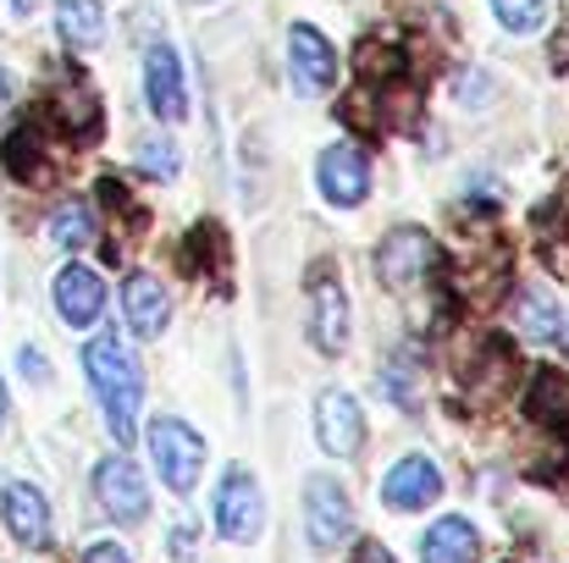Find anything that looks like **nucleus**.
Masks as SVG:
<instances>
[{
  "label": "nucleus",
  "instance_id": "obj_16",
  "mask_svg": "<svg viewBox=\"0 0 569 563\" xmlns=\"http://www.w3.org/2000/svg\"><path fill=\"white\" fill-rule=\"evenodd\" d=\"M476 553H481V536H476V525L459 520V514H442V520L420 536V563H476Z\"/></svg>",
  "mask_w": 569,
  "mask_h": 563
},
{
  "label": "nucleus",
  "instance_id": "obj_3",
  "mask_svg": "<svg viewBox=\"0 0 569 563\" xmlns=\"http://www.w3.org/2000/svg\"><path fill=\"white\" fill-rule=\"evenodd\" d=\"M150 459H156V475L178 492V497H189L193 486H199V470H204V436L183 425V420H172V414H161L156 425H150Z\"/></svg>",
  "mask_w": 569,
  "mask_h": 563
},
{
  "label": "nucleus",
  "instance_id": "obj_23",
  "mask_svg": "<svg viewBox=\"0 0 569 563\" xmlns=\"http://www.w3.org/2000/svg\"><path fill=\"white\" fill-rule=\"evenodd\" d=\"M492 11H498V22H503L509 33H531V28H542L548 0H492Z\"/></svg>",
  "mask_w": 569,
  "mask_h": 563
},
{
  "label": "nucleus",
  "instance_id": "obj_13",
  "mask_svg": "<svg viewBox=\"0 0 569 563\" xmlns=\"http://www.w3.org/2000/svg\"><path fill=\"white\" fill-rule=\"evenodd\" d=\"M0 520H6V531H11L22 547H44V542H50V503H44V492L28 486V481H11V486L0 492Z\"/></svg>",
  "mask_w": 569,
  "mask_h": 563
},
{
  "label": "nucleus",
  "instance_id": "obj_12",
  "mask_svg": "<svg viewBox=\"0 0 569 563\" xmlns=\"http://www.w3.org/2000/svg\"><path fill=\"white\" fill-rule=\"evenodd\" d=\"M321 193H327L338 210L366 204V193H371V161H366L355 144H332V150H321Z\"/></svg>",
  "mask_w": 569,
  "mask_h": 563
},
{
  "label": "nucleus",
  "instance_id": "obj_7",
  "mask_svg": "<svg viewBox=\"0 0 569 563\" xmlns=\"http://www.w3.org/2000/svg\"><path fill=\"white\" fill-rule=\"evenodd\" d=\"M288 78H293V94H305V100H321L332 89L338 56L321 39V28H310V22H293L288 28Z\"/></svg>",
  "mask_w": 569,
  "mask_h": 563
},
{
  "label": "nucleus",
  "instance_id": "obj_30",
  "mask_svg": "<svg viewBox=\"0 0 569 563\" xmlns=\"http://www.w3.org/2000/svg\"><path fill=\"white\" fill-rule=\"evenodd\" d=\"M0 420H6V386H0Z\"/></svg>",
  "mask_w": 569,
  "mask_h": 563
},
{
  "label": "nucleus",
  "instance_id": "obj_24",
  "mask_svg": "<svg viewBox=\"0 0 569 563\" xmlns=\"http://www.w3.org/2000/svg\"><path fill=\"white\" fill-rule=\"evenodd\" d=\"M83 563H133V559H128V547H117V542H94V547L83 553Z\"/></svg>",
  "mask_w": 569,
  "mask_h": 563
},
{
  "label": "nucleus",
  "instance_id": "obj_19",
  "mask_svg": "<svg viewBox=\"0 0 569 563\" xmlns=\"http://www.w3.org/2000/svg\"><path fill=\"white\" fill-rule=\"evenodd\" d=\"M56 28H61V39L72 50H94L106 39V11H100V0H61L56 6Z\"/></svg>",
  "mask_w": 569,
  "mask_h": 563
},
{
  "label": "nucleus",
  "instance_id": "obj_21",
  "mask_svg": "<svg viewBox=\"0 0 569 563\" xmlns=\"http://www.w3.org/2000/svg\"><path fill=\"white\" fill-rule=\"evenodd\" d=\"M50 238H56L61 249H83V243L94 238V215H89V204H83V199L61 204L56 221H50Z\"/></svg>",
  "mask_w": 569,
  "mask_h": 563
},
{
  "label": "nucleus",
  "instance_id": "obj_4",
  "mask_svg": "<svg viewBox=\"0 0 569 563\" xmlns=\"http://www.w3.org/2000/svg\"><path fill=\"white\" fill-rule=\"evenodd\" d=\"M305 536L316 553H338L355 536V503L332 475H310L305 481Z\"/></svg>",
  "mask_w": 569,
  "mask_h": 563
},
{
  "label": "nucleus",
  "instance_id": "obj_18",
  "mask_svg": "<svg viewBox=\"0 0 569 563\" xmlns=\"http://www.w3.org/2000/svg\"><path fill=\"white\" fill-rule=\"evenodd\" d=\"M0 161L11 167V178H44V128H39V117H22L11 128V139L0 144Z\"/></svg>",
  "mask_w": 569,
  "mask_h": 563
},
{
  "label": "nucleus",
  "instance_id": "obj_15",
  "mask_svg": "<svg viewBox=\"0 0 569 563\" xmlns=\"http://www.w3.org/2000/svg\"><path fill=\"white\" fill-rule=\"evenodd\" d=\"M122 310H128V326H133L139 338H161L167 321H172V299H167V288H161L156 277H128Z\"/></svg>",
  "mask_w": 569,
  "mask_h": 563
},
{
  "label": "nucleus",
  "instance_id": "obj_29",
  "mask_svg": "<svg viewBox=\"0 0 569 563\" xmlns=\"http://www.w3.org/2000/svg\"><path fill=\"white\" fill-rule=\"evenodd\" d=\"M11 6H17V11H22V17H28V11H33V6H39V0H11Z\"/></svg>",
  "mask_w": 569,
  "mask_h": 563
},
{
  "label": "nucleus",
  "instance_id": "obj_10",
  "mask_svg": "<svg viewBox=\"0 0 569 563\" xmlns=\"http://www.w3.org/2000/svg\"><path fill=\"white\" fill-rule=\"evenodd\" d=\"M144 100L161 122H183L189 117V94H183V67H178V50L167 39H156L144 50Z\"/></svg>",
  "mask_w": 569,
  "mask_h": 563
},
{
  "label": "nucleus",
  "instance_id": "obj_8",
  "mask_svg": "<svg viewBox=\"0 0 569 563\" xmlns=\"http://www.w3.org/2000/svg\"><path fill=\"white\" fill-rule=\"evenodd\" d=\"M316 436H321V448H327L332 459H355V453L366 448V414H360V403H355L349 392L327 386V392L316 398Z\"/></svg>",
  "mask_w": 569,
  "mask_h": 563
},
{
  "label": "nucleus",
  "instance_id": "obj_14",
  "mask_svg": "<svg viewBox=\"0 0 569 563\" xmlns=\"http://www.w3.org/2000/svg\"><path fill=\"white\" fill-rule=\"evenodd\" d=\"M56 310H61L67 326H94L100 310H106V288H100V277H94L89 265H67V271L56 277Z\"/></svg>",
  "mask_w": 569,
  "mask_h": 563
},
{
  "label": "nucleus",
  "instance_id": "obj_1",
  "mask_svg": "<svg viewBox=\"0 0 569 563\" xmlns=\"http://www.w3.org/2000/svg\"><path fill=\"white\" fill-rule=\"evenodd\" d=\"M83 371L100 392V409H106V425H111L117 448H128L133 431H139V403H144V375L133 365V354L117 338H94L83 349Z\"/></svg>",
  "mask_w": 569,
  "mask_h": 563
},
{
  "label": "nucleus",
  "instance_id": "obj_22",
  "mask_svg": "<svg viewBox=\"0 0 569 563\" xmlns=\"http://www.w3.org/2000/svg\"><path fill=\"white\" fill-rule=\"evenodd\" d=\"M139 172L144 178H178V167H183V155H178V144L167 139V133H150V139H139Z\"/></svg>",
  "mask_w": 569,
  "mask_h": 563
},
{
  "label": "nucleus",
  "instance_id": "obj_27",
  "mask_svg": "<svg viewBox=\"0 0 569 563\" xmlns=\"http://www.w3.org/2000/svg\"><path fill=\"white\" fill-rule=\"evenodd\" d=\"M565 260V271H569V215L559 221V243H553V265Z\"/></svg>",
  "mask_w": 569,
  "mask_h": 563
},
{
  "label": "nucleus",
  "instance_id": "obj_11",
  "mask_svg": "<svg viewBox=\"0 0 569 563\" xmlns=\"http://www.w3.org/2000/svg\"><path fill=\"white\" fill-rule=\"evenodd\" d=\"M310 343L321 354H343L349 349V299H343V288L327 271L310 277Z\"/></svg>",
  "mask_w": 569,
  "mask_h": 563
},
{
  "label": "nucleus",
  "instance_id": "obj_17",
  "mask_svg": "<svg viewBox=\"0 0 569 563\" xmlns=\"http://www.w3.org/2000/svg\"><path fill=\"white\" fill-rule=\"evenodd\" d=\"M520 326H526V338L559 343V349L569 354V310L565 304H553L548 293H537V288L520 293Z\"/></svg>",
  "mask_w": 569,
  "mask_h": 563
},
{
  "label": "nucleus",
  "instance_id": "obj_20",
  "mask_svg": "<svg viewBox=\"0 0 569 563\" xmlns=\"http://www.w3.org/2000/svg\"><path fill=\"white\" fill-rule=\"evenodd\" d=\"M56 105H61V122H67V128H72V117H78V133H83V139L100 133V100H94V89H89L83 78H61Z\"/></svg>",
  "mask_w": 569,
  "mask_h": 563
},
{
  "label": "nucleus",
  "instance_id": "obj_2",
  "mask_svg": "<svg viewBox=\"0 0 569 563\" xmlns=\"http://www.w3.org/2000/svg\"><path fill=\"white\" fill-rule=\"evenodd\" d=\"M377 277L387 293L398 299H420L426 288L442 282V260H437V243L420 232V227H398L387 232L377 249Z\"/></svg>",
  "mask_w": 569,
  "mask_h": 563
},
{
  "label": "nucleus",
  "instance_id": "obj_28",
  "mask_svg": "<svg viewBox=\"0 0 569 563\" xmlns=\"http://www.w3.org/2000/svg\"><path fill=\"white\" fill-rule=\"evenodd\" d=\"M6 100H11V78H6V67H0V111H6Z\"/></svg>",
  "mask_w": 569,
  "mask_h": 563
},
{
  "label": "nucleus",
  "instance_id": "obj_26",
  "mask_svg": "<svg viewBox=\"0 0 569 563\" xmlns=\"http://www.w3.org/2000/svg\"><path fill=\"white\" fill-rule=\"evenodd\" d=\"M172 559H178V563L193 559V525H189V520H183V525L172 531Z\"/></svg>",
  "mask_w": 569,
  "mask_h": 563
},
{
  "label": "nucleus",
  "instance_id": "obj_9",
  "mask_svg": "<svg viewBox=\"0 0 569 563\" xmlns=\"http://www.w3.org/2000/svg\"><path fill=\"white\" fill-rule=\"evenodd\" d=\"M442 497V470L426 459V453H409V459H398L387 475H381V503L392 509V514H415V509H426V503H437Z\"/></svg>",
  "mask_w": 569,
  "mask_h": 563
},
{
  "label": "nucleus",
  "instance_id": "obj_5",
  "mask_svg": "<svg viewBox=\"0 0 569 563\" xmlns=\"http://www.w3.org/2000/svg\"><path fill=\"white\" fill-rule=\"evenodd\" d=\"M216 531L227 536V542H254L260 531H266V497H260V481L249 475V470H227L221 475V486H216Z\"/></svg>",
  "mask_w": 569,
  "mask_h": 563
},
{
  "label": "nucleus",
  "instance_id": "obj_6",
  "mask_svg": "<svg viewBox=\"0 0 569 563\" xmlns=\"http://www.w3.org/2000/svg\"><path fill=\"white\" fill-rule=\"evenodd\" d=\"M94 497H100V509H106L117 525H139V520L150 514V486H144L139 464L122 459V453H111V459L94 464Z\"/></svg>",
  "mask_w": 569,
  "mask_h": 563
},
{
  "label": "nucleus",
  "instance_id": "obj_25",
  "mask_svg": "<svg viewBox=\"0 0 569 563\" xmlns=\"http://www.w3.org/2000/svg\"><path fill=\"white\" fill-rule=\"evenodd\" d=\"M17 365H22V375H33V381H50V365H44V354H39V349H22V354H17Z\"/></svg>",
  "mask_w": 569,
  "mask_h": 563
}]
</instances>
